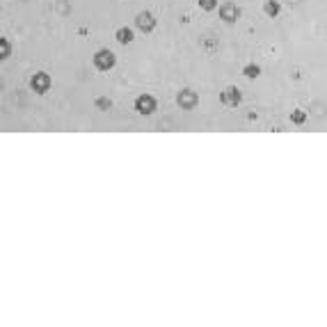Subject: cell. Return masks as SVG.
Listing matches in <instances>:
<instances>
[{"instance_id": "1", "label": "cell", "mask_w": 327, "mask_h": 327, "mask_svg": "<svg viewBox=\"0 0 327 327\" xmlns=\"http://www.w3.org/2000/svg\"><path fill=\"white\" fill-rule=\"evenodd\" d=\"M92 64L99 71H110V69H115V64H117V55L110 48H99V51L94 53V57H92Z\"/></svg>"}, {"instance_id": "2", "label": "cell", "mask_w": 327, "mask_h": 327, "mask_svg": "<svg viewBox=\"0 0 327 327\" xmlns=\"http://www.w3.org/2000/svg\"><path fill=\"white\" fill-rule=\"evenodd\" d=\"M51 85H53V78L48 76L46 71H35L30 76V90L35 92V94L39 96H43L48 90H51Z\"/></svg>"}, {"instance_id": "3", "label": "cell", "mask_w": 327, "mask_h": 327, "mask_svg": "<svg viewBox=\"0 0 327 327\" xmlns=\"http://www.w3.org/2000/svg\"><path fill=\"white\" fill-rule=\"evenodd\" d=\"M133 108H135V112H138V115L149 117V115H154V112L158 110V101H156L154 94H140L138 99H135Z\"/></svg>"}, {"instance_id": "4", "label": "cell", "mask_w": 327, "mask_h": 327, "mask_svg": "<svg viewBox=\"0 0 327 327\" xmlns=\"http://www.w3.org/2000/svg\"><path fill=\"white\" fill-rule=\"evenodd\" d=\"M220 103L227 105V108H238L243 103V92L236 85H229L220 92Z\"/></svg>"}, {"instance_id": "5", "label": "cell", "mask_w": 327, "mask_h": 327, "mask_svg": "<svg viewBox=\"0 0 327 327\" xmlns=\"http://www.w3.org/2000/svg\"><path fill=\"white\" fill-rule=\"evenodd\" d=\"M177 105L181 110H194L199 105V94L194 90H190V87H183L177 94Z\"/></svg>"}, {"instance_id": "6", "label": "cell", "mask_w": 327, "mask_h": 327, "mask_svg": "<svg viewBox=\"0 0 327 327\" xmlns=\"http://www.w3.org/2000/svg\"><path fill=\"white\" fill-rule=\"evenodd\" d=\"M217 14H220V21L224 23H236L238 18L243 16V9L238 7L236 3H222L217 7Z\"/></svg>"}, {"instance_id": "7", "label": "cell", "mask_w": 327, "mask_h": 327, "mask_svg": "<svg viewBox=\"0 0 327 327\" xmlns=\"http://www.w3.org/2000/svg\"><path fill=\"white\" fill-rule=\"evenodd\" d=\"M156 26H158V21H156V16L149 12V9H144V12H138V16H135V28H138L140 32L149 35V32L156 30Z\"/></svg>"}, {"instance_id": "8", "label": "cell", "mask_w": 327, "mask_h": 327, "mask_svg": "<svg viewBox=\"0 0 327 327\" xmlns=\"http://www.w3.org/2000/svg\"><path fill=\"white\" fill-rule=\"evenodd\" d=\"M115 39L121 43V46H128V43H133V39H135V30L133 28H117V32H115Z\"/></svg>"}, {"instance_id": "9", "label": "cell", "mask_w": 327, "mask_h": 327, "mask_svg": "<svg viewBox=\"0 0 327 327\" xmlns=\"http://www.w3.org/2000/svg\"><path fill=\"white\" fill-rule=\"evenodd\" d=\"M263 12H266V16L277 18L279 12H281V3H277V0H268V3L263 5Z\"/></svg>"}, {"instance_id": "10", "label": "cell", "mask_w": 327, "mask_h": 327, "mask_svg": "<svg viewBox=\"0 0 327 327\" xmlns=\"http://www.w3.org/2000/svg\"><path fill=\"white\" fill-rule=\"evenodd\" d=\"M307 117H309V115H307V112L302 110V108H295V110L291 112V121H293L295 126H302V124H304Z\"/></svg>"}, {"instance_id": "11", "label": "cell", "mask_w": 327, "mask_h": 327, "mask_svg": "<svg viewBox=\"0 0 327 327\" xmlns=\"http://www.w3.org/2000/svg\"><path fill=\"white\" fill-rule=\"evenodd\" d=\"M243 76L254 80V78L261 76V67H258V64H245V67H243Z\"/></svg>"}, {"instance_id": "12", "label": "cell", "mask_w": 327, "mask_h": 327, "mask_svg": "<svg viewBox=\"0 0 327 327\" xmlns=\"http://www.w3.org/2000/svg\"><path fill=\"white\" fill-rule=\"evenodd\" d=\"M9 53H12V43H9L7 37H0V60H7Z\"/></svg>"}, {"instance_id": "13", "label": "cell", "mask_w": 327, "mask_h": 327, "mask_svg": "<svg viewBox=\"0 0 327 327\" xmlns=\"http://www.w3.org/2000/svg\"><path fill=\"white\" fill-rule=\"evenodd\" d=\"M94 105H96L99 110H110V108H112V101L105 99V96H99V99L94 101Z\"/></svg>"}, {"instance_id": "14", "label": "cell", "mask_w": 327, "mask_h": 327, "mask_svg": "<svg viewBox=\"0 0 327 327\" xmlns=\"http://www.w3.org/2000/svg\"><path fill=\"white\" fill-rule=\"evenodd\" d=\"M199 7L204 12H213V9H217V0H199Z\"/></svg>"}]
</instances>
